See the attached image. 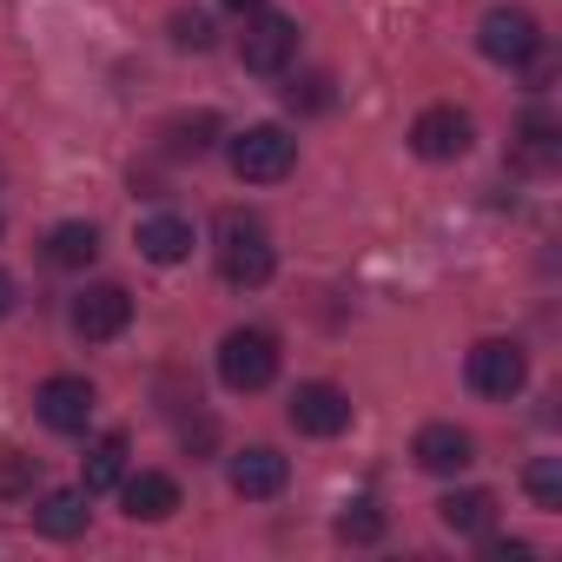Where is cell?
<instances>
[{"mask_svg":"<svg viewBox=\"0 0 562 562\" xmlns=\"http://www.w3.org/2000/svg\"><path fill=\"white\" fill-rule=\"evenodd\" d=\"M218 271H225V285H238V292L271 285L278 251H271V238H265V225L251 212H225L218 218Z\"/></svg>","mask_w":562,"mask_h":562,"instance_id":"obj_1","label":"cell"},{"mask_svg":"<svg viewBox=\"0 0 562 562\" xmlns=\"http://www.w3.org/2000/svg\"><path fill=\"white\" fill-rule=\"evenodd\" d=\"M271 378H278V338L258 331V325L225 331V345H218V384L238 391V397H251V391H265Z\"/></svg>","mask_w":562,"mask_h":562,"instance_id":"obj_2","label":"cell"},{"mask_svg":"<svg viewBox=\"0 0 562 562\" xmlns=\"http://www.w3.org/2000/svg\"><path fill=\"white\" fill-rule=\"evenodd\" d=\"M299 166V139L285 126H245L232 139V172L251 179V186H271V179H285Z\"/></svg>","mask_w":562,"mask_h":562,"instance_id":"obj_3","label":"cell"},{"mask_svg":"<svg viewBox=\"0 0 562 562\" xmlns=\"http://www.w3.org/2000/svg\"><path fill=\"white\" fill-rule=\"evenodd\" d=\"M476 47H483V60H496V67H529V60L542 54V27H536V14H522V8H490L483 27H476Z\"/></svg>","mask_w":562,"mask_h":562,"instance_id":"obj_4","label":"cell"},{"mask_svg":"<svg viewBox=\"0 0 562 562\" xmlns=\"http://www.w3.org/2000/svg\"><path fill=\"white\" fill-rule=\"evenodd\" d=\"M238 60H245V74H285L292 60H299V21H285V14H245V41H238Z\"/></svg>","mask_w":562,"mask_h":562,"instance_id":"obj_5","label":"cell"},{"mask_svg":"<svg viewBox=\"0 0 562 562\" xmlns=\"http://www.w3.org/2000/svg\"><path fill=\"white\" fill-rule=\"evenodd\" d=\"M522 384H529V358H522V345H509V338H483V345L470 351V391H476V397L509 404Z\"/></svg>","mask_w":562,"mask_h":562,"instance_id":"obj_6","label":"cell"},{"mask_svg":"<svg viewBox=\"0 0 562 562\" xmlns=\"http://www.w3.org/2000/svg\"><path fill=\"white\" fill-rule=\"evenodd\" d=\"M470 139H476V126H470V113H463V106H424V113H417V126H411V146H417V159H430V166L463 159V153H470Z\"/></svg>","mask_w":562,"mask_h":562,"instance_id":"obj_7","label":"cell"},{"mask_svg":"<svg viewBox=\"0 0 562 562\" xmlns=\"http://www.w3.org/2000/svg\"><path fill=\"white\" fill-rule=\"evenodd\" d=\"M285 417H292L299 437H345L351 430V397L338 384H299L292 404H285Z\"/></svg>","mask_w":562,"mask_h":562,"instance_id":"obj_8","label":"cell"},{"mask_svg":"<svg viewBox=\"0 0 562 562\" xmlns=\"http://www.w3.org/2000/svg\"><path fill=\"white\" fill-rule=\"evenodd\" d=\"M34 411H41V424H47V430L80 437V430L93 424L100 397H93V384H87V378H47V384H41V397H34Z\"/></svg>","mask_w":562,"mask_h":562,"instance_id":"obj_9","label":"cell"},{"mask_svg":"<svg viewBox=\"0 0 562 562\" xmlns=\"http://www.w3.org/2000/svg\"><path fill=\"white\" fill-rule=\"evenodd\" d=\"M133 325V299L120 292V285H87L80 299H74V331L87 338V345H106V338H120Z\"/></svg>","mask_w":562,"mask_h":562,"instance_id":"obj_10","label":"cell"},{"mask_svg":"<svg viewBox=\"0 0 562 562\" xmlns=\"http://www.w3.org/2000/svg\"><path fill=\"white\" fill-rule=\"evenodd\" d=\"M411 457H417V470H430V476H457V470L476 463V443H470V430H457V424H424L417 443H411Z\"/></svg>","mask_w":562,"mask_h":562,"instance_id":"obj_11","label":"cell"},{"mask_svg":"<svg viewBox=\"0 0 562 562\" xmlns=\"http://www.w3.org/2000/svg\"><path fill=\"white\" fill-rule=\"evenodd\" d=\"M225 476H232V490L238 496H251V503H265V496H278L285 490V476H292V463L278 457L271 443H251V450H238L232 463H225Z\"/></svg>","mask_w":562,"mask_h":562,"instance_id":"obj_12","label":"cell"},{"mask_svg":"<svg viewBox=\"0 0 562 562\" xmlns=\"http://www.w3.org/2000/svg\"><path fill=\"white\" fill-rule=\"evenodd\" d=\"M120 496H126V516L133 522H166L179 509V483L166 470H139V476H120Z\"/></svg>","mask_w":562,"mask_h":562,"instance_id":"obj_13","label":"cell"},{"mask_svg":"<svg viewBox=\"0 0 562 562\" xmlns=\"http://www.w3.org/2000/svg\"><path fill=\"white\" fill-rule=\"evenodd\" d=\"M192 218H179V212H153L146 225H139V258H153V265H179V258H192Z\"/></svg>","mask_w":562,"mask_h":562,"instance_id":"obj_14","label":"cell"},{"mask_svg":"<svg viewBox=\"0 0 562 562\" xmlns=\"http://www.w3.org/2000/svg\"><path fill=\"white\" fill-rule=\"evenodd\" d=\"M87 503H93L87 490H47V496H41V509H34L41 536H54V542H74V536L87 529V516H93Z\"/></svg>","mask_w":562,"mask_h":562,"instance_id":"obj_15","label":"cell"},{"mask_svg":"<svg viewBox=\"0 0 562 562\" xmlns=\"http://www.w3.org/2000/svg\"><path fill=\"white\" fill-rule=\"evenodd\" d=\"M93 258H100V232H93L87 218H67V225L47 232V265H60V271H87Z\"/></svg>","mask_w":562,"mask_h":562,"instance_id":"obj_16","label":"cell"},{"mask_svg":"<svg viewBox=\"0 0 562 562\" xmlns=\"http://www.w3.org/2000/svg\"><path fill=\"white\" fill-rule=\"evenodd\" d=\"M120 476H126V437L106 430V437L87 450V463H80V490L100 496V490H120Z\"/></svg>","mask_w":562,"mask_h":562,"instance_id":"obj_17","label":"cell"},{"mask_svg":"<svg viewBox=\"0 0 562 562\" xmlns=\"http://www.w3.org/2000/svg\"><path fill=\"white\" fill-rule=\"evenodd\" d=\"M437 516H443V529H457V536H483V529L496 522V496H490V490H450V496L437 503Z\"/></svg>","mask_w":562,"mask_h":562,"instance_id":"obj_18","label":"cell"},{"mask_svg":"<svg viewBox=\"0 0 562 562\" xmlns=\"http://www.w3.org/2000/svg\"><path fill=\"white\" fill-rule=\"evenodd\" d=\"M212 139H218V113H192V120H172V126H166V146H172L179 159L212 153Z\"/></svg>","mask_w":562,"mask_h":562,"instance_id":"obj_19","label":"cell"},{"mask_svg":"<svg viewBox=\"0 0 562 562\" xmlns=\"http://www.w3.org/2000/svg\"><path fill=\"white\" fill-rule=\"evenodd\" d=\"M34 483H41V457H27V450H0V503L34 496Z\"/></svg>","mask_w":562,"mask_h":562,"instance_id":"obj_20","label":"cell"},{"mask_svg":"<svg viewBox=\"0 0 562 562\" xmlns=\"http://www.w3.org/2000/svg\"><path fill=\"white\" fill-rule=\"evenodd\" d=\"M522 490L536 496V509H562V457H536L522 470Z\"/></svg>","mask_w":562,"mask_h":562,"instance_id":"obj_21","label":"cell"},{"mask_svg":"<svg viewBox=\"0 0 562 562\" xmlns=\"http://www.w3.org/2000/svg\"><path fill=\"white\" fill-rule=\"evenodd\" d=\"M338 536H345V542H378V536H384V509H378L371 496H351L345 516H338Z\"/></svg>","mask_w":562,"mask_h":562,"instance_id":"obj_22","label":"cell"},{"mask_svg":"<svg viewBox=\"0 0 562 562\" xmlns=\"http://www.w3.org/2000/svg\"><path fill=\"white\" fill-rule=\"evenodd\" d=\"M285 106H292V113H318V106H331V80H325V74L292 80V87H285Z\"/></svg>","mask_w":562,"mask_h":562,"instance_id":"obj_23","label":"cell"},{"mask_svg":"<svg viewBox=\"0 0 562 562\" xmlns=\"http://www.w3.org/2000/svg\"><path fill=\"white\" fill-rule=\"evenodd\" d=\"M549 153H555V120H549V113H529V120H522V159L542 166Z\"/></svg>","mask_w":562,"mask_h":562,"instance_id":"obj_24","label":"cell"},{"mask_svg":"<svg viewBox=\"0 0 562 562\" xmlns=\"http://www.w3.org/2000/svg\"><path fill=\"white\" fill-rule=\"evenodd\" d=\"M172 41L192 47V54H205L212 47V14H172Z\"/></svg>","mask_w":562,"mask_h":562,"instance_id":"obj_25","label":"cell"},{"mask_svg":"<svg viewBox=\"0 0 562 562\" xmlns=\"http://www.w3.org/2000/svg\"><path fill=\"white\" fill-rule=\"evenodd\" d=\"M483 555H490V562H529V542H490Z\"/></svg>","mask_w":562,"mask_h":562,"instance_id":"obj_26","label":"cell"},{"mask_svg":"<svg viewBox=\"0 0 562 562\" xmlns=\"http://www.w3.org/2000/svg\"><path fill=\"white\" fill-rule=\"evenodd\" d=\"M14 299H21V292H14V278H8V271H0V318H8V312H14Z\"/></svg>","mask_w":562,"mask_h":562,"instance_id":"obj_27","label":"cell"},{"mask_svg":"<svg viewBox=\"0 0 562 562\" xmlns=\"http://www.w3.org/2000/svg\"><path fill=\"white\" fill-rule=\"evenodd\" d=\"M225 8H232V14H258V8H265V0H225Z\"/></svg>","mask_w":562,"mask_h":562,"instance_id":"obj_28","label":"cell"}]
</instances>
